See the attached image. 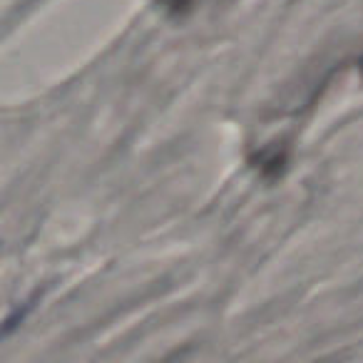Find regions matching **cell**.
<instances>
[{"instance_id": "1", "label": "cell", "mask_w": 363, "mask_h": 363, "mask_svg": "<svg viewBox=\"0 0 363 363\" xmlns=\"http://www.w3.org/2000/svg\"><path fill=\"white\" fill-rule=\"evenodd\" d=\"M361 72H363V60H361Z\"/></svg>"}]
</instances>
